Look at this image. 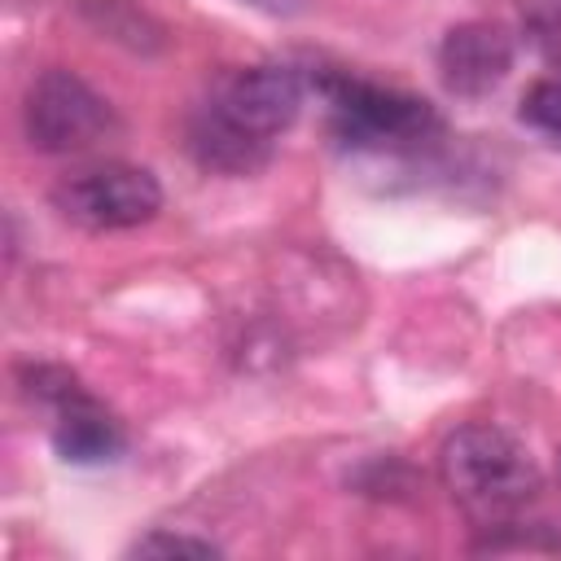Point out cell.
Returning <instances> with one entry per match:
<instances>
[{
    "instance_id": "3957f363",
    "label": "cell",
    "mask_w": 561,
    "mask_h": 561,
    "mask_svg": "<svg viewBox=\"0 0 561 561\" xmlns=\"http://www.w3.org/2000/svg\"><path fill=\"white\" fill-rule=\"evenodd\" d=\"M53 210L88 232H123L162 210V184L131 162H92L53 184Z\"/></svg>"
},
{
    "instance_id": "9c48e42d",
    "label": "cell",
    "mask_w": 561,
    "mask_h": 561,
    "mask_svg": "<svg viewBox=\"0 0 561 561\" xmlns=\"http://www.w3.org/2000/svg\"><path fill=\"white\" fill-rule=\"evenodd\" d=\"M79 13L110 39L127 44L131 53H153L162 44V26L131 0H83Z\"/></svg>"
},
{
    "instance_id": "4fadbf2b",
    "label": "cell",
    "mask_w": 561,
    "mask_h": 561,
    "mask_svg": "<svg viewBox=\"0 0 561 561\" xmlns=\"http://www.w3.org/2000/svg\"><path fill=\"white\" fill-rule=\"evenodd\" d=\"M535 18L543 26H561V0H535Z\"/></svg>"
},
{
    "instance_id": "7a4b0ae2",
    "label": "cell",
    "mask_w": 561,
    "mask_h": 561,
    "mask_svg": "<svg viewBox=\"0 0 561 561\" xmlns=\"http://www.w3.org/2000/svg\"><path fill=\"white\" fill-rule=\"evenodd\" d=\"M316 88L329 101L333 136L351 149H408L443 131V118L421 96H408L355 75H333V70H320Z\"/></svg>"
},
{
    "instance_id": "30bf717a",
    "label": "cell",
    "mask_w": 561,
    "mask_h": 561,
    "mask_svg": "<svg viewBox=\"0 0 561 561\" xmlns=\"http://www.w3.org/2000/svg\"><path fill=\"white\" fill-rule=\"evenodd\" d=\"M517 118L539 136H548L552 145H561V79H535L522 96Z\"/></svg>"
},
{
    "instance_id": "5bb4252c",
    "label": "cell",
    "mask_w": 561,
    "mask_h": 561,
    "mask_svg": "<svg viewBox=\"0 0 561 561\" xmlns=\"http://www.w3.org/2000/svg\"><path fill=\"white\" fill-rule=\"evenodd\" d=\"M557 478H561V451H557Z\"/></svg>"
},
{
    "instance_id": "ba28073f",
    "label": "cell",
    "mask_w": 561,
    "mask_h": 561,
    "mask_svg": "<svg viewBox=\"0 0 561 561\" xmlns=\"http://www.w3.org/2000/svg\"><path fill=\"white\" fill-rule=\"evenodd\" d=\"M188 153L202 171H215V175H254L259 167L272 162V145L237 131L206 101L188 118Z\"/></svg>"
},
{
    "instance_id": "277c9868",
    "label": "cell",
    "mask_w": 561,
    "mask_h": 561,
    "mask_svg": "<svg viewBox=\"0 0 561 561\" xmlns=\"http://www.w3.org/2000/svg\"><path fill=\"white\" fill-rule=\"evenodd\" d=\"M118 127L110 101L75 70H44L22 96V131L39 153H83Z\"/></svg>"
},
{
    "instance_id": "6da1fadb",
    "label": "cell",
    "mask_w": 561,
    "mask_h": 561,
    "mask_svg": "<svg viewBox=\"0 0 561 561\" xmlns=\"http://www.w3.org/2000/svg\"><path fill=\"white\" fill-rule=\"evenodd\" d=\"M438 478L456 508L478 526L495 530L517 522L543 491L539 465L500 425H460L438 447Z\"/></svg>"
},
{
    "instance_id": "7c38bea8",
    "label": "cell",
    "mask_w": 561,
    "mask_h": 561,
    "mask_svg": "<svg viewBox=\"0 0 561 561\" xmlns=\"http://www.w3.org/2000/svg\"><path fill=\"white\" fill-rule=\"evenodd\" d=\"M237 4L259 9V13H267V18H294V13L302 9V0H237Z\"/></svg>"
},
{
    "instance_id": "8992f818",
    "label": "cell",
    "mask_w": 561,
    "mask_h": 561,
    "mask_svg": "<svg viewBox=\"0 0 561 561\" xmlns=\"http://www.w3.org/2000/svg\"><path fill=\"white\" fill-rule=\"evenodd\" d=\"M517 44L500 22H460L438 44V79L451 96H486L513 70Z\"/></svg>"
},
{
    "instance_id": "8fae6325",
    "label": "cell",
    "mask_w": 561,
    "mask_h": 561,
    "mask_svg": "<svg viewBox=\"0 0 561 561\" xmlns=\"http://www.w3.org/2000/svg\"><path fill=\"white\" fill-rule=\"evenodd\" d=\"M127 557H193V561H206V557H219V548L210 539H193V535H171V530H149L140 535Z\"/></svg>"
},
{
    "instance_id": "52a82bcc",
    "label": "cell",
    "mask_w": 561,
    "mask_h": 561,
    "mask_svg": "<svg viewBox=\"0 0 561 561\" xmlns=\"http://www.w3.org/2000/svg\"><path fill=\"white\" fill-rule=\"evenodd\" d=\"M53 416H57V421H53V447H57V456H61L66 465H110V460H118L123 447H127L118 421H114L88 390H83L79 399L61 403Z\"/></svg>"
},
{
    "instance_id": "5b68a950",
    "label": "cell",
    "mask_w": 561,
    "mask_h": 561,
    "mask_svg": "<svg viewBox=\"0 0 561 561\" xmlns=\"http://www.w3.org/2000/svg\"><path fill=\"white\" fill-rule=\"evenodd\" d=\"M302 96H307V79L298 66H285V61H263V66H245V70H228L206 105L228 118L237 131L263 140V145H276L280 131L294 127L298 110H302Z\"/></svg>"
}]
</instances>
